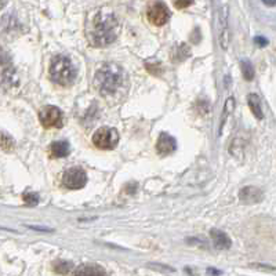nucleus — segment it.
<instances>
[{"instance_id":"nucleus-9","label":"nucleus","mask_w":276,"mask_h":276,"mask_svg":"<svg viewBox=\"0 0 276 276\" xmlns=\"http://www.w3.org/2000/svg\"><path fill=\"white\" fill-rule=\"evenodd\" d=\"M177 150V141L168 133H162L156 141V152L162 156L172 155Z\"/></svg>"},{"instance_id":"nucleus-8","label":"nucleus","mask_w":276,"mask_h":276,"mask_svg":"<svg viewBox=\"0 0 276 276\" xmlns=\"http://www.w3.org/2000/svg\"><path fill=\"white\" fill-rule=\"evenodd\" d=\"M264 199V192L257 186H243L239 190V200L245 204L260 203Z\"/></svg>"},{"instance_id":"nucleus-23","label":"nucleus","mask_w":276,"mask_h":276,"mask_svg":"<svg viewBox=\"0 0 276 276\" xmlns=\"http://www.w3.org/2000/svg\"><path fill=\"white\" fill-rule=\"evenodd\" d=\"M28 228H31L33 231H40V232H51V228H45V226H36V225H27Z\"/></svg>"},{"instance_id":"nucleus-20","label":"nucleus","mask_w":276,"mask_h":276,"mask_svg":"<svg viewBox=\"0 0 276 276\" xmlns=\"http://www.w3.org/2000/svg\"><path fill=\"white\" fill-rule=\"evenodd\" d=\"M2 150L6 151V152H10V151L14 150V140L11 137H9L6 133L2 134Z\"/></svg>"},{"instance_id":"nucleus-4","label":"nucleus","mask_w":276,"mask_h":276,"mask_svg":"<svg viewBox=\"0 0 276 276\" xmlns=\"http://www.w3.org/2000/svg\"><path fill=\"white\" fill-rule=\"evenodd\" d=\"M93 144L102 151L113 150L119 142V133L113 127H101L93 134Z\"/></svg>"},{"instance_id":"nucleus-16","label":"nucleus","mask_w":276,"mask_h":276,"mask_svg":"<svg viewBox=\"0 0 276 276\" xmlns=\"http://www.w3.org/2000/svg\"><path fill=\"white\" fill-rule=\"evenodd\" d=\"M240 69H242V75L247 82H251L254 79V68L253 63L250 62L249 59H242L240 61Z\"/></svg>"},{"instance_id":"nucleus-24","label":"nucleus","mask_w":276,"mask_h":276,"mask_svg":"<svg viewBox=\"0 0 276 276\" xmlns=\"http://www.w3.org/2000/svg\"><path fill=\"white\" fill-rule=\"evenodd\" d=\"M207 273L208 275H221L222 272L218 271V269H214V268H208Z\"/></svg>"},{"instance_id":"nucleus-25","label":"nucleus","mask_w":276,"mask_h":276,"mask_svg":"<svg viewBox=\"0 0 276 276\" xmlns=\"http://www.w3.org/2000/svg\"><path fill=\"white\" fill-rule=\"evenodd\" d=\"M264 5L269 6V7H273V6H276V0H261Z\"/></svg>"},{"instance_id":"nucleus-14","label":"nucleus","mask_w":276,"mask_h":276,"mask_svg":"<svg viewBox=\"0 0 276 276\" xmlns=\"http://www.w3.org/2000/svg\"><path fill=\"white\" fill-rule=\"evenodd\" d=\"M75 275H107V271L100 265H93V264H84L75 269Z\"/></svg>"},{"instance_id":"nucleus-3","label":"nucleus","mask_w":276,"mask_h":276,"mask_svg":"<svg viewBox=\"0 0 276 276\" xmlns=\"http://www.w3.org/2000/svg\"><path fill=\"white\" fill-rule=\"evenodd\" d=\"M50 77L57 84L62 87L72 86L76 80L77 71L72 63L71 58L67 55H55L51 59L50 68H49Z\"/></svg>"},{"instance_id":"nucleus-7","label":"nucleus","mask_w":276,"mask_h":276,"mask_svg":"<svg viewBox=\"0 0 276 276\" xmlns=\"http://www.w3.org/2000/svg\"><path fill=\"white\" fill-rule=\"evenodd\" d=\"M170 10L162 2H156L154 5L150 6V9L146 11V17L151 24H154L156 27H163L164 24H167L170 19Z\"/></svg>"},{"instance_id":"nucleus-6","label":"nucleus","mask_w":276,"mask_h":276,"mask_svg":"<svg viewBox=\"0 0 276 276\" xmlns=\"http://www.w3.org/2000/svg\"><path fill=\"white\" fill-rule=\"evenodd\" d=\"M62 184L68 189H82L87 184L86 172L80 167H71L62 174Z\"/></svg>"},{"instance_id":"nucleus-2","label":"nucleus","mask_w":276,"mask_h":276,"mask_svg":"<svg viewBox=\"0 0 276 276\" xmlns=\"http://www.w3.org/2000/svg\"><path fill=\"white\" fill-rule=\"evenodd\" d=\"M126 75L120 65L105 62L97 69L94 75V86L102 97H112L122 89Z\"/></svg>"},{"instance_id":"nucleus-21","label":"nucleus","mask_w":276,"mask_h":276,"mask_svg":"<svg viewBox=\"0 0 276 276\" xmlns=\"http://www.w3.org/2000/svg\"><path fill=\"white\" fill-rule=\"evenodd\" d=\"M192 3H194V0H173V5L178 10L188 9Z\"/></svg>"},{"instance_id":"nucleus-18","label":"nucleus","mask_w":276,"mask_h":276,"mask_svg":"<svg viewBox=\"0 0 276 276\" xmlns=\"http://www.w3.org/2000/svg\"><path fill=\"white\" fill-rule=\"evenodd\" d=\"M174 51H176V54L173 55V58H172L174 62L184 61V59L188 58V55H189V49L186 47V45L177 46L176 49H174Z\"/></svg>"},{"instance_id":"nucleus-15","label":"nucleus","mask_w":276,"mask_h":276,"mask_svg":"<svg viewBox=\"0 0 276 276\" xmlns=\"http://www.w3.org/2000/svg\"><path fill=\"white\" fill-rule=\"evenodd\" d=\"M233 109H235V98H233V97H229V98H226L225 105H224V111H222L221 126H220V132H218V134H220V136H221L222 132H224V127H225L226 122H228L229 115L233 112Z\"/></svg>"},{"instance_id":"nucleus-12","label":"nucleus","mask_w":276,"mask_h":276,"mask_svg":"<svg viewBox=\"0 0 276 276\" xmlns=\"http://www.w3.org/2000/svg\"><path fill=\"white\" fill-rule=\"evenodd\" d=\"M247 104H249L250 111H251V113L256 116V119L263 120L264 112L263 108H261V100H260V97H258L257 94L251 93V94L247 95Z\"/></svg>"},{"instance_id":"nucleus-11","label":"nucleus","mask_w":276,"mask_h":276,"mask_svg":"<svg viewBox=\"0 0 276 276\" xmlns=\"http://www.w3.org/2000/svg\"><path fill=\"white\" fill-rule=\"evenodd\" d=\"M210 236L213 239L214 246L220 250H228L232 246V240L229 236L226 235L224 231H220V229H211L210 231Z\"/></svg>"},{"instance_id":"nucleus-5","label":"nucleus","mask_w":276,"mask_h":276,"mask_svg":"<svg viewBox=\"0 0 276 276\" xmlns=\"http://www.w3.org/2000/svg\"><path fill=\"white\" fill-rule=\"evenodd\" d=\"M39 120L46 129H61L63 126V113L54 105H45L39 111Z\"/></svg>"},{"instance_id":"nucleus-13","label":"nucleus","mask_w":276,"mask_h":276,"mask_svg":"<svg viewBox=\"0 0 276 276\" xmlns=\"http://www.w3.org/2000/svg\"><path fill=\"white\" fill-rule=\"evenodd\" d=\"M69 152H71V146L67 141H55L51 144V156L53 158H67Z\"/></svg>"},{"instance_id":"nucleus-22","label":"nucleus","mask_w":276,"mask_h":276,"mask_svg":"<svg viewBox=\"0 0 276 276\" xmlns=\"http://www.w3.org/2000/svg\"><path fill=\"white\" fill-rule=\"evenodd\" d=\"M254 43L257 46H260V47H265V46L269 43V40H268L267 37H263V36H256L254 37Z\"/></svg>"},{"instance_id":"nucleus-17","label":"nucleus","mask_w":276,"mask_h":276,"mask_svg":"<svg viewBox=\"0 0 276 276\" xmlns=\"http://www.w3.org/2000/svg\"><path fill=\"white\" fill-rule=\"evenodd\" d=\"M72 268H73L72 263L59 260V261H55L53 269H54L55 273H58V275H67V273H71Z\"/></svg>"},{"instance_id":"nucleus-10","label":"nucleus","mask_w":276,"mask_h":276,"mask_svg":"<svg viewBox=\"0 0 276 276\" xmlns=\"http://www.w3.org/2000/svg\"><path fill=\"white\" fill-rule=\"evenodd\" d=\"M220 45L222 50H226L229 46V31H228V6H224L220 13Z\"/></svg>"},{"instance_id":"nucleus-1","label":"nucleus","mask_w":276,"mask_h":276,"mask_svg":"<svg viewBox=\"0 0 276 276\" xmlns=\"http://www.w3.org/2000/svg\"><path fill=\"white\" fill-rule=\"evenodd\" d=\"M120 27L115 14L100 11L93 19L89 39L94 47H107L118 39Z\"/></svg>"},{"instance_id":"nucleus-19","label":"nucleus","mask_w":276,"mask_h":276,"mask_svg":"<svg viewBox=\"0 0 276 276\" xmlns=\"http://www.w3.org/2000/svg\"><path fill=\"white\" fill-rule=\"evenodd\" d=\"M23 199L28 206H36V204L39 203V195H37L36 192L27 190V192H24Z\"/></svg>"}]
</instances>
